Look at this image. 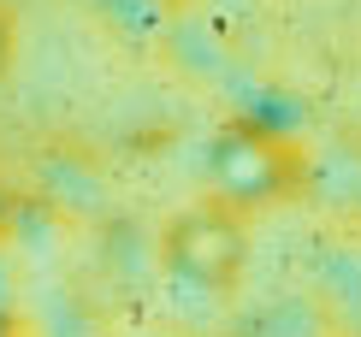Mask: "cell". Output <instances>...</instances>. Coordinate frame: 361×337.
<instances>
[{"instance_id": "1", "label": "cell", "mask_w": 361, "mask_h": 337, "mask_svg": "<svg viewBox=\"0 0 361 337\" xmlns=\"http://www.w3.org/2000/svg\"><path fill=\"white\" fill-rule=\"evenodd\" d=\"M214 178L225 195H237V202H261V195H273L284 178H290V166H284V148L273 136L261 130H231L219 142L214 154Z\"/></svg>"}, {"instance_id": "2", "label": "cell", "mask_w": 361, "mask_h": 337, "mask_svg": "<svg viewBox=\"0 0 361 337\" xmlns=\"http://www.w3.org/2000/svg\"><path fill=\"white\" fill-rule=\"evenodd\" d=\"M190 260H195V272L202 278H225V266H231V255H237V231L231 225H219V219H202L195 225L190 219Z\"/></svg>"}]
</instances>
